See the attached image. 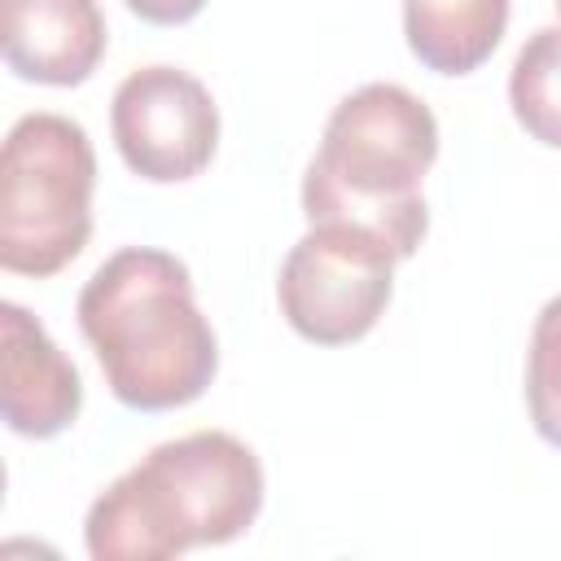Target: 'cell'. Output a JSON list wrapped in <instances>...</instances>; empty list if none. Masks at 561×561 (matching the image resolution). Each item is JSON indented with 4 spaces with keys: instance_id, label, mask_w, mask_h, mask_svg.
<instances>
[{
    "instance_id": "1",
    "label": "cell",
    "mask_w": 561,
    "mask_h": 561,
    "mask_svg": "<svg viewBox=\"0 0 561 561\" xmlns=\"http://www.w3.org/2000/svg\"><path fill=\"white\" fill-rule=\"evenodd\" d=\"M79 329L110 394L136 412L184 408L219 373V342L193 298L188 267L153 245H127L88 276Z\"/></svg>"
},
{
    "instance_id": "2",
    "label": "cell",
    "mask_w": 561,
    "mask_h": 561,
    "mask_svg": "<svg viewBox=\"0 0 561 561\" xmlns=\"http://www.w3.org/2000/svg\"><path fill=\"white\" fill-rule=\"evenodd\" d=\"M259 508V456L224 430H197L118 473L92 500L83 543L92 561H167L245 535Z\"/></svg>"
},
{
    "instance_id": "3",
    "label": "cell",
    "mask_w": 561,
    "mask_h": 561,
    "mask_svg": "<svg viewBox=\"0 0 561 561\" xmlns=\"http://www.w3.org/2000/svg\"><path fill=\"white\" fill-rule=\"evenodd\" d=\"M438 158L430 105L399 83H364L342 96L324 123L320 149L302 175L311 224H359L412 259L430 232L421 180Z\"/></svg>"
},
{
    "instance_id": "4",
    "label": "cell",
    "mask_w": 561,
    "mask_h": 561,
    "mask_svg": "<svg viewBox=\"0 0 561 561\" xmlns=\"http://www.w3.org/2000/svg\"><path fill=\"white\" fill-rule=\"evenodd\" d=\"M96 153L66 114H22L0 149V267L57 276L92 237Z\"/></svg>"
},
{
    "instance_id": "5",
    "label": "cell",
    "mask_w": 561,
    "mask_h": 561,
    "mask_svg": "<svg viewBox=\"0 0 561 561\" xmlns=\"http://www.w3.org/2000/svg\"><path fill=\"white\" fill-rule=\"evenodd\" d=\"M394 263L390 241L359 224H311L280 263V316L316 346L359 342L386 316Z\"/></svg>"
},
{
    "instance_id": "6",
    "label": "cell",
    "mask_w": 561,
    "mask_h": 561,
    "mask_svg": "<svg viewBox=\"0 0 561 561\" xmlns=\"http://www.w3.org/2000/svg\"><path fill=\"white\" fill-rule=\"evenodd\" d=\"M110 131L123 162L149 184H180L210 167L219 110L210 88L175 66L131 70L110 101Z\"/></svg>"
},
{
    "instance_id": "7",
    "label": "cell",
    "mask_w": 561,
    "mask_h": 561,
    "mask_svg": "<svg viewBox=\"0 0 561 561\" xmlns=\"http://www.w3.org/2000/svg\"><path fill=\"white\" fill-rule=\"evenodd\" d=\"M0 408L4 425L22 438L61 434L83 408L79 368L18 302L0 307Z\"/></svg>"
},
{
    "instance_id": "8",
    "label": "cell",
    "mask_w": 561,
    "mask_h": 561,
    "mask_svg": "<svg viewBox=\"0 0 561 561\" xmlns=\"http://www.w3.org/2000/svg\"><path fill=\"white\" fill-rule=\"evenodd\" d=\"M96 0H0V48L18 79L75 88L105 57Z\"/></svg>"
},
{
    "instance_id": "9",
    "label": "cell",
    "mask_w": 561,
    "mask_h": 561,
    "mask_svg": "<svg viewBox=\"0 0 561 561\" xmlns=\"http://www.w3.org/2000/svg\"><path fill=\"white\" fill-rule=\"evenodd\" d=\"M508 0H403L412 57L438 75L478 70L504 39Z\"/></svg>"
},
{
    "instance_id": "10",
    "label": "cell",
    "mask_w": 561,
    "mask_h": 561,
    "mask_svg": "<svg viewBox=\"0 0 561 561\" xmlns=\"http://www.w3.org/2000/svg\"><path fill=\"white\" fill-rule=\"evenodd\" d=\"M508 105L530 140L561 149V26H539L522 44L508 75Z\"/></svg>"
},
{
    "instance_id": "11",
    "label": "cell",
    "mask_w": 561,
    "mask_h": 561,
    "mask_svg": "<svg viewBox=\"0 0 561 561\" xmlns=\"http://www.w3.org/2000/svg\"><path fill=\"white\" fill-rule=\"evenodd\" d=\"M526 408L543 443L561 447V294L543 302L526 351Z\"/></svg>"
},
{
    "instance_id": "12",
    "label": "cell",
    "mask_w": 561,
    "mask_h": 561,
    "mask_svg": "<svg viewBox=\"0 0 561 561\" xmlns=\"http://www.w3.org/2000/svg\"><path fill=\"white\" fill-rule=\"evenodd\" d=\"M123 4L136 18L153 22V26H180V22H193L206 9V0H123Z\"/></svg>"
},
{
    "instance_id": "13",
    "label": "cell",
    "mask_w": 561,
    "mask_h": 561,
    "mask_svg": "<svg viewBox=\"0 0 561 561\" xmlns=\"http://www.w3.org/2000/svg\"><path fill=\"white\" fill-rule=\"evenodd\" d=\"M557 13H561V0H557Z\"/></svg>"
}]
</instances>
